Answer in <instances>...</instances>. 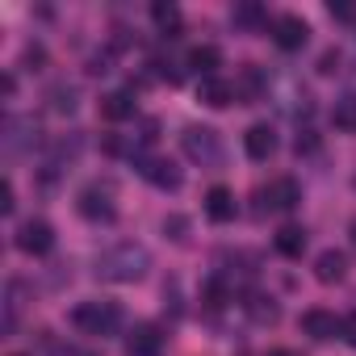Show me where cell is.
Returning <instances> with one entry per match:
<instances>
[{"label":"cell","mask_w":356,"mask_h":356,"mask_svg":"<svg viewBox=\"0 0 356 356\" xmlns=\"http://www.w3.org/2000/svg\"><path fill=\"white\" fill-rule=\"evenodd\" d=\"M260 202H264V210H273V214H289V210L302 202V189H298L293 176H277L268 189H260Z\"/></svg>","instance_id":"obj_5"},{"label":"cell","mask_w":356,"mask_h":356,"mask_svg":"<svg viewBox=\"0 0 356 356\" xmlns=\"http://www.w3.org/2000/svg\"><path fill=\"white\" fill-rule=\"evenodd\" d=\"M80 214L88 218V222H113V189L109 185H88L84 193H80Z\"/></svg>","instance_id":"obj_6"},{"label":"cell","mask_w":356,"mask_h":356,"mask_svg":"<svg viewBox=\"0 0 356 356\" xmlns=\"http://www.w3.org/2000/svg\"><path fill=\"white\" fill-rule=\"evenodd\" d=\"M138 113V101H134V88H122V92H109L101 97V118L105 122H126Z\"/></svg>","instance_id":"obj_11"},{"label":"cell","mask_w":356,"mask_h":356,"mask_svg":"<svg viewBox=\"0 0 356 356\" xmlns=\"http://www.w3.org/2000/svg\"><path fill=\"white\" fill-rule=\"evenodd\" d=\"M118 306L113 302H80L76 310H72V323L84 331V335H109L113 327H118Z\"/></svg>","instance_id":"obj_3"},{"label":"cell","mask_w":356,"mask_h":356,"mask_svg":"<svg viewBox=\"0 0 356 356\" xmlns=\"http://www.w3.org/2000/svg\"><path fill=\"white\" fill-rule=\"evenodd\" d=\"M13 206H17V202H13V185L5 181V193H0V210H5V214H13Z\"/></svg>","instance_id":"obj_25"},{"label":"cell","mask_w":356,"mask_h":356,"mask_svg":"<svg viewBox=\"0 0 356 356\" xmlns=\"http://www.w3.org/2000/svg\"><path fill=\"white\" fill-rule=\"evenodd\" d=\"M343 339L356 348V314H348V318H343Z\"/></svg>","instance_id":"obj_26"},{"label":"cell","mask_w":356,"mask_h":356,"mask_svg":"<svg viewBox=\"0 0 356 356\" xmlns=\"http://www.w3.org/2000/svg\"><path fill=\"white\" fill-rule=\"evenodd\" d=\"M306 38H310V26H306L302 17L281 13V17L273 22V42H277L281 51H302V47H306Z\"/></svg>","instance_id":"obj_7"},{"label":"cell","mask_w":356,"mask_h":356,"mask_svg":"<svg viewBox=\"0 0 356 356\" xmlns=\"http://www.w3.org/2000/svg\"><path fill=\"white\" fill-rule=\"evenodd\" d=\"M348 235H352V248H356V218H352V227H348Z\"/></svg>","instance_id":"obj_28"},{"label":"cell","mask_w":356,"mask_h":356,"mask_svg":"<svg viewBox=\"0 0 356 356\" xmlns=\"http://www.w3.org/2000/svg\"><path fill=\"white\" fill-rule=\"evenodd\" d=\"M335 63H339V55H335V51H327V55H323V72H335Z\"/></svg>","instance_id":"obj_27"},{"label":"cell","mask_w":356,"mask_h":356,"mask_svg":"<svg viewBox=\"0 0 356 356\" xmlns=\"http://www.w3.org/2000/svg\"><path fill=\"white\" fill-rule=\"evenodd\" d=\"M273 243H277V252H281L285 260H298V256L306 252V231L289 222V227H281V231H277V239H273Z\"/></svg>","instance_id":"obj_17"},{"label":"cell","mask_w":356,"mask_h":356,"mask_svg":"<svg viewBox=\"0 0 356 356\" xmlns=\"http://www.w3.org/2000/svg\"><path fill=\"white\" fill-rule=\"evenodd\" d=\"M231 17H235V26H260L264 22V9L260 5H239Z\"/></svg>","instance_id":"obj_22"},{"label":"cell","mask_w":356,"mask_h":356,"mask_svg":"<svg viewBox=\"0 0 356 356\" xmlns=\"http://www.w3.org/2000/svg\"><path fill=\"white\" fill-rule=\"evenodd\" d=\"M302 331L310 335V339H318V343H327V339H335V335H343V318H335L331 310H306L302 314Z\"/></svg>","instance_id":"obj_8"},{"label":"cell","mask_w":356,"mask_h":356,"mask_svg":"<svg viewBox=\"0 0 356 356\" xmlns=\"http://www.w3.org/2000/svg\"><path fill=\"white\" fill-rule=\"evenodd\" d=\"M331 126L343 134H356V97H339L331 105Z\"/></svg>","instance_id":"obj_19"},{"label":"cell","mask_w":356,"mask_h":356,"mask_svg":"<svg viewBox=\"0 0 356 356\" xmlns=\"http://www.w3.org/2000/svg\"><path fill=\"white\" fill-rule=\"evenodd\" d=\"M17 248H22L26 256H47V252L55 248V227H51L47 218H30V222H22V231H17Z\"/></svg>","instance_id":"obj_4"},{"label":"cell","mask_w":356,"mask_h":356,"mask_svg":"<svg viewBox=\"0 0 356 356\" xmlns=\"http://www.w3.org/2000/svg\"><path fill=\"white\" fill-rule=\"evenodd\" d=\"M147 268H151V256H147L143 243H118V248H109V252L97 256V277L113 281V285H130Z\"/></svg>","instance_id":"obj_1"},{"label":"cell","mask_w":356,"mask_h":356,"mask_svg":"<svg viewBox=\"0 0 356 356\" xmlns=\"http://www.w3.org/2000/svg\"><path fill=\"white\" fill-rule=\"evenodd\" d=\"M268 356H298V352H285V348H281V352H268Z\"/></svg>","instance_id":"obj_29"},{"label":"cell","mask_w":356,"mask_h":356,"mask_svg":"<svg viewBox=\"0 0 356 356\" xmlns=\"http://www.w3.org/2000/svg\"><path fill=\"white\" fill-rule=\"evenodd\" d=\"M138 172L155 189H181V172H176L172 159H138Z\"/></svg>","instance_id":"obj_10"},{"label":"cell","mask_w":356,"mask_h":356,"mask_svg":"<svg viewBox=\"0 0 356 356\" xmlns=\"http://www.w3.org/2000/svg\"><path fill=\"white\" fill-rule=\"evenodd\" d=\"M151 22H155L163 34H176V30H181V9L168 5V0H155V5H151Z\"/></svg>","instance_id":"obj_20"},{"label":"cell","mask_w":356,"mask_h":356,"mask_svg":"<svg viewBox=\"0 0 356 356\" xmlns=\"http://www.w3.org/2000/svg\"><path fill=\"white\" fill-rule=\"evenodd\" d=\"M181 143H185V155H189L193 163H202V168H214V163L222 159V138H218V130H210V126H189V130L181 134Z\"/></svg>","instance_id":"obj_2"},{"label":"cell","mask_w":356,"mask_h":356,"mask_svg":"<svg viewBox=\"0 0 356 356\" xmlns=\"http://www.w3.org/2000/svg\"><path fill=\"white\" fill-rule=\"evenodd\" d=\"M343 273H348V260H343V252H335V248L318 252V260H314V277H318L323 285H335V281H343Z\"/></svg>","instance_id":"obj_15"},{"label":"cell","mask_w":356,"mask_h":356,"mask_svg":"<svg viewBox=\"0 0 356 356\" xmlns=\"http://www.w3.org/2000/svg\"><path fill=\"white\" fill-rule=\"evenodd\" d=\"M126 352L130 356H159L163 352V335L155 323H134L130 335H126Z\"/></svg>","instance_id":"obj_9"},{"label":"cell","mask_w":356,"mask_h":356,"mask_svg":"<svg viewBox=\"0 0 356 356\" xmlns=\"http://www.w3.org/2000/svg\"><path fill=\"white\" fill-rule=\"evenodd\" d=\"M197 101L210 105V109H227V105L235 101V84H227L222 76H210V80L197 84Z\"/></svg>","instance_id":"obj_12"},{"label":"cell","mask_w":356,"mask_h":356,"mask_svg":"<svg viewBox=\"0 0 356 356\" xmlns=\"http://www.w3.org/2000/svg\"><path fill=\"white\" fill-rule=\"evenodd\" d=\"M189 67H193L202 80H210V76L222 67V51L210 47V42H206V47H193V51H189Z\"/></svg>","instance_id":"obj_16"},{"label":"cell","mask_w":356,"mask_h":356,"mask_svg":"<svg viewBox=\"0 0 356 356\" xmlns=\"http://www.w3.org/2000/svg\"><path fill=\"white\" fill-rule=\"evenodd\" d=\"M248 314H252L256 323H277V318H281L277 302H273V298H260V293H256V298H248Z\"/></svg>","instance_id":"obj_21"},{"label":"cell","mask_w":356,"mask_h":356,"mask_svg":"<svg viewBox=\"0 0 356 356\" xmlns=\"http://www.w3.org/2000/svg\"><path fill=\"white\" fill-rule=\"evenodd\" d=\"M206 218L218 222V227L235 218V193H231L227 185H214V189L206 193Z\"/></svg>","instance_id":"obj_13"},{"label":"cell","mask_w":356,"mask_h":356,"mask_svg":"<svg viewBox=\"0 0 356 356\" xmlns=\"http://www.w3.org/2000/svg\"><path fill=\"white\" fill-rule=\"evenodd\" d=\"M243 151L252 155V159H268L273 151H277V134H273V126H264V122H256L248 134H243Z\"/></svg>","instance_id":"obj_14"},{"label":"cell","mask_w":356,"mask_h":356,"mask_svg":"<svg viewBox=\"0 0 356 356\" xmlns=\"http://www.w3.org/2000/svg\"><path fill=\"white\" fill-rule=\"evenodd\" d=\"M331 17L335 22H356V5H331Z\"/></svg>","instance_id":"obj_23"},{"label":"cell","mask_w":356,"mask_h":356,"mask_svg":"<svg viewBox=\"0 0 356 356\" xmlns=\"http://www.w3.org/2000/svg\"><path fill=\"white\" fill-rule=\"evenodd\" d=\"M47 101H51V109H55V113H76V105H80V92H76V84L59 80V84H51Z\"/></svg>","instance_id":"obj_18"},{"label":"cell","mask_w":356,"mask_h":356,"mask_svg":"<svg viewBox=\"0 0 356 356\" xmlns=\"http://www.w3.org/2000/svg\"><path fill=\"white\" fill-rule=\"evenodd\" d=\"M163 231H172V239H185L189 222H185V218H168V222H163Z\"/></svg>","instance_id":"obj_24"}]
</instances>
